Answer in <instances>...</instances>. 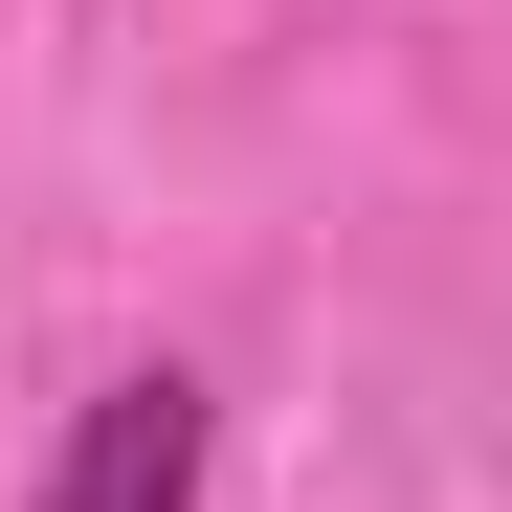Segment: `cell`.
Wrapping results in <instances>:
<instances>
[{
    "mask_svg": "<svg viewBox=\"0 0 512 512\" xmlns=\"http://www.w3.org/2000/svg\"><path fill=\"white\" fill-rule=\"evenodd\" d=\"M45 512H201V379H179V357H156V379H112Z\"/></svg>",
    "mask_w": 512,
    "mask_h": 512,
    "instance_id": "6da1fadb",
    "label": "cell"
}]
</instances>
